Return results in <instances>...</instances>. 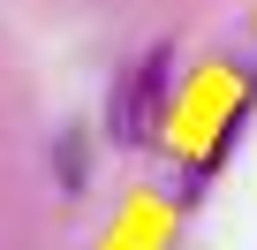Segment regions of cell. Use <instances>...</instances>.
I'll return each instance as SVG.
<instances>
[{"instance_id": "obj_1", "label": "cell", "mask_w": 257, "mask_h": 250, "mask_svg": "<svg viewBox=\"0 0 257 250\" xmlns=\"http://www.w3.org/2000/svg\"><path fill=\"white\" fill-rule=\"evenodd\" d=\"M167 84H174V46L159 38L144 61H128L121 76H113V99H106V129H113V144H128V152H144V144H159V129H167Z\"/></svg>"}, {"instance_id": "obj_2", "label": "cell", "mask_w": 257, "mask_h": 250, "mask_svg": "<svg viewBox=\"0 0 257 250\" xmlns=\"http://www.w3.org/2000/svg\"><path fill=\"white\" fill-rule=\"evenodd\" d=\"M53 175H61V190H83V175H91V167H83V129H68V137L53 144Z\"/></svg>"}]
</instances>
